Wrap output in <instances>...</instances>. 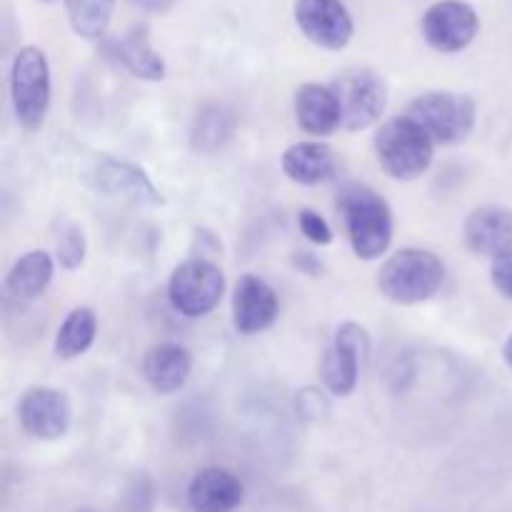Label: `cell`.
<instances>
[{
    "label": "cell",
    "instance_id": "8fae6325",
    "mask_svg": "<svg viewBox=\"0 0 512 512\" xmlns=\"http://www.w3.org/2000/svg\"><path fill=\"white\" fill-rule=\"evenodd\" d=\"M20 428L35 440H58L73 423V403L68 395L50 385H33L18 403Z\"/></svg>",
    "mask_w": 512,
    "mask_h": 512
},
{
    "label": "cell",
    "instance_id": "e0dca14e",
    "mask_svg": "<svg viewBox=\"0 0 512 512\" xmlns=\"http://www.w3.org/2000/svg\"><path fill=\"white\" fill-rule=\"evenodd\" d=\"M295 118L308 135H330L340 128V100L333 85L305 83L295 93Z\"/></svg>",
    "mask_w": 512,
    "mask_h": 512
},
{
    "label": "cell",
    "instance_id": "4316f807",
    "mask_svg": "<svg viewBox=\"0 0 512 512\" xmlns=\"http://www.w3.org/2000/svg\"><path fill=\"white\" fill-rule=\"evenodd\" d=\"M298 410L305 415V418H323V415L330 410V405L323 390L305 388L298 393Z\"/></svg>",
    "mask_w": 512,
    "mask_h": 512
},
{
    "label": "cell",
    "instance_id": "6da1fadb",
    "mask_svg": "<svg viewBox=\"0 0 512 512\" xmlns=\"http://www.w3.org/2000/svg\"><path fill=\"white\" fill-rule=\"evenodd\" d=\"M340 218L345 223L355 258L378 260L393 245V210L388 200L370 185L350 183L338 195Z\"/></svg>",
    "mask_w": 512,
    "mask_h": 512
},
{
    "label": "cell",
    "instance_id": "9c48e42d",
    "mask_svg": "<svg viewBox=\"0 0 512 512\" xmlns=\"http://www.w3.org/2000/svg\"><path fill=\"white\" fill-rule=\"evenodd\" d=\"M425 43L445 55L468 48L480 33V15L465 0H440L425 10L420 20Z\"/></svg>",
    "mask_w": 512,
    "mask_h": 512
},
{
    "label": "cell",
    "instance_id": "52a82bcc",
    "mask_svg": "<svg viewBox=\"0 0 512 512\" xmlns=\"http://www.w3.org/2000/svg\"><path fill=\"white\" fill-rule=\"evenodd\" d=\"M225 293V275L220 265L205 255L180 263L168 280V300L185 318H203L213 313Z\"/></svg>",
    "mask_w": 512,
    "mask_h": 512
},
{
    "label": "cell",
    "instance_id": "7402d4cb",
    "mask_svg": "<svg viewBox=\"0 0 512 512\" xmlns=\"http://www.w3.org/2000/svg\"><path fill=\"white\" fill-rule=\"evenodd\" d=\"M95 335H98V315L88 305H78V308L70 310L65 315V320L60 323L58 333H55L53 353L60 360H75L80 355L88 353L95 343Z\"/></svg>",
    "mask_w": 512,
    "mask_h": 512
},
{
    "label": "cell",
    "instance_id": "ba28073f",
    "mask_svg": "<svg viewBox=\"0 0 512 512\" xmlns=\"http://www.w3.org/2000/svg\"><path fill=\"white\" fill-rule=\"evenodd\" d=\"M370 353V335L355 320H345L325 350L323 358V383L335 398H348L355 390L363 370L365 358Z\"/></svg>",
    "mask_w": 512,
    "mask_h": 512
},
{
    "label": "cell",
    "instance_id": "83f0119b",
    "mask_svg": "<svg viewBox=\"0 0 512 512\" xmlns=\"http://www.w3.org/2000/svg\"><path fill=\"white\" fill-rule=\"evenodd\" d=\"M295 265L308 275H320V270H323V263L313 253H298L295 255Z\"/></svg>",
    "mask_w": 512,
    "mask_h": 512
},
{
    "label": "cell",
    "instance_id": "44dd1931",
    "mask_svg": "<svg viewBox=\"0 0 512 512\" xmlns=\"http://www.w3.org/2000/svg\"><path fill=\"white\" fill-rule=\"evenodd\" d=\"M55 273V263L45 250H28L10 265L5 290L15 300H35L45 293Z\"/></svg>",
    "mask_w": 512,
    "mask_h": 512
},
{
    "label": "cell",
    "instance_id": "603a6c76",
    "mask_svg": "<svg viewBox=\"0 0 512 512\" xmlns=\"http://www.w3.org/2000/svg\"><path fill=\"white\" fill-rule=\"evenodd\" d=\"M73 33L83 40H100L108 30L118 0H63Z\"/></svg>",
    "mask_w": 512,
    "mask_h": 512
},
{
    "label": "cell",
    "instance_id": "484cf974",
    "mask_svg": "<svg viewBox=\"0 0 512 512\" xmlns=\"http://www.w3.org/2000/svg\"><path fill=\"white\" fill-rule=\"evenodd\" d=\"M490 280H493V288L498 290L505 300H512V248L500 253L498 258H493V265H490Z\"/></svg>",
    "mask_w": 512,
    "mask_h": 512
},
{
    "label": "cell",
    "instance_id": "2e32d148",
    "mask_svg": "<svg viewBox=\"0 0 512 512\" xmlns=\"http://www.w3.org/2000/svg\"><path fill=\"white\" fill-rule=\"evenodd\" d=\"M193 373V358L178 343H160L143 358V378L158 395H173L185 388Z\"/></svg>",
    "mask_w": 512,
    "mask_h": 512
},
{
    "label": "cell",
    "instance_id": "277c9868",
    "mask_svg": "<svg viewBox=\"0 0 512 512\" xmlns=\"http://www.w3.org/2000/svg\"><path fill=\"white\" fill-rule=\"evenodd\" d=\"M408 115L418 120L440 145H458L470 138L478 120V105L470 95L455 90H428L410 100Z\"/></svg>",
    "mask_w": 512,
    "mask_h": 512
},
{
    "label": "cell",
    "instance_id": "ac0fdd59",
    "mask_svg": "<svg viewBox=\"0 0 512 512\" xmlns=\"http://www.w3.org/2000/svg\"><path fill=\"white\" fill-rule=\"evenodd\" d=\"M283 173L298 185H318L335 173V150L323 140H303L283 153Z\"/></svg>",
    "mask_w": 512,
    "mask_h": 512
},
{
    "label": "cell",
    "instance_id": "7c38bea8",
    "mask_svg": "<svg viewBox=\"0 0 512 512\" xmlns=\"http://www.w3.org/2000/svg\"><path fill=\"white\" fill-rule=\"evenodd\" d=\"M88 185L103 195H113V198H125L130 203L148 205V208H158L165 205V198L145 168L140 165L128 163V160L118 158H103L88 170L85 175Z\"/></svg>",
    "mask_w": 512,
    "mask_h": 512
},
{
    "label": "cell",
    "instance_id": "5b68a950",
    "mask_svg": "<svg viewBox=\"0 0 512 512\" xmlns=\"http://www.w3.org/2000/svg\"><path fill=\"white\" fill-rule=\"evenodd\" d=\"M50 63L38 45H25L10 65V100L25 130L43 128L50 108Z\"/></svg>",
    "mask_w": 512,
    "mask_h": 512
},
{
    "label": "cell",
    "instance_id": "4fadbf2b",
    "mask_svg": "<svg viewBox=\"0 0 512 512\" xmlns=\"http://www.w3.org/2000/svg\"><path fill=\"white\" fill-rule=\"evenodd\" d=\"M278 293L260 275H240L233 288V325L240 335H258L278 320Z\"/></svg>",
    "mask_w": 512,
    "mask_h": 512
},
{
    "label": "cell",
    "instance_id": "cb8c5ba5",
    "mask_svg": "<svg viewBox=\"0 0 512 512\" xmlns=\"http://www.w3.org/2000/svg\"><path fill=\"white\" fill-rule=\"evenodd\" d=\"M85 253H88L85 230L73 220H63L58 235H55V258H58L60 268L78 270L85 263Z\"/></svg>",
    "mask_w": 512,
    "mask_h": 512
},
{
    "label": "cell",
    "instance_id": "7a4b0ae2",
    "mask_svg": "<svg viewBox=\"0 0 512 512\" xmlns=\"http://www.w3.org/2000/svg\"><path fill=\"white\" fill-rule=\"evenodd\" d=\"M445 283V265L433 250L403 248L378 273V288L390 303L420 305L435 298Z\"/></svg>",
    "mask_w": 512,
    "mask_h": 512
},
{
    "label": "cell",
    "instance_id": "d4e9b609",
    "mask_svg": "<svg viewBox=\"0 0 512 512\" xmlns=\"http://www.w3.org/2000/svg\"><path fill=\"white\" fill-rule=\"evenodd\" d=\"M298 225H300V233H303L313 245L333 243V228H330V223L318 213V210H313V208L300 210Z\"/></svg>",
    "mask_w": 512,
    "mask_h": 512
},
{
    "label": "cell",
    "instance_id": "ffe728a7",
    "mask_svg": "<svg viewBox=\"0 0 512 512\" xmlns=\"http://www.w3.org/2000/svg\"><path fill=\"white\" fill-rule=\"evenodd\" d=\"M115 58L140 80L158 83L165 78V60L150 43L145 25H135L120 40H115Z\"/></svg>",
    "mask_w": 512,
    "mask_h": 512
},
{
    "label": "cell",
    "instance_id": "d6986e66",
    "mask_svg": "<svg viewBox=\"0 0 512 512\" xmlns=\"http://www.w3.org/2000/svg\"><path fill=\"white\" fill-rule=\"evenodd\" d=\"M238 118L225 103H205L190 128V148L200 155H215L233 140Z\"/></svg>",
    "mask_w": 512,
    "mask_h": 512
},
{
    "label": "cell",
    "instance_id": "4dcf8cb0",
    "mask_svg": "<svg viewBox=\"0 0 512 512\" xmlns=\"http://www.w3.org/2000/svg\"><path fill=\"white\" fill-rule=\"evenodd\" d=\"M40 3H55V0H40Z\"/></svg>",
    "mask_w": 512,
    "mask_h": 512
},
{
    "label": "cell",
    "instance_id": "9a60e30c",
    "mask_svg": "<svg viewBox=\"0 0 512 512\" xmlns=\"http://www.w3.org/2000/svg\"><path fill=\"white\" fill-rule=\"evenodd\" d=\"M243 500V480L225 468H205L190 480L188 503L193 512H233Z\"/></svg>",
    "mask_w": 512,
    "mask_h": 512
},
{
    "label": "cell",
    "instance_id": "3957f363",
    "mask_svg": "<svg viewBox=\"0 0 512 512\" xmlns=\"http://www.w3.org/2000/svg\"><path fill=\"white\" fill-rule=\"evenodd\" d=\"M435 145L438 143L430 138L428 130L408 113L385 120L373 140L380 168L395 180L420 178L433 165Z\"/></svg>",
    "mask_w": 512,
    "mask_h": 512
},
{
    "label": "cell",
    "instance_id": "30bf717a",
    "mask_svg": "<svg viewBox=\"0 0 512 512\" xmlns=\"http://www.w3.org/2000/svg\"><path fill=\"white\" fill-rule=\"evenodd\" d=\"M293 18L300 33L323 50H343L353 40L355 23L343 0H295Z\"/></svg>",
    "mask_w": 512,
    "mask_h": 512
},
{
    "label": "cell",
    "instance_id": "f546056e",
    "mask_svg": "<svg viewBox=\"0 0 512 512\" xmlns=\"http://www.w3.org/2000/svg\"><path fill=\"white\" fill-rule=\"evenodd\" d=\"M503 358H505V363L512 368V333L508 335V340H505V345H503Z\"/></svg>",
    "mask_w": 512,
    "mask_h": 512
},
{
    "label": "cell",
    "instance_id": "f1b7e54d",
    "mask_svg": "<svg viewBox=\"0 0 512 512\" xmlns=\"http://www.w3.org/2000/svg\"><path fill=\"white\" fill-rule=\"evenodd\" d=\"M135 8L148 10V13H165V10L173 8L175 0H130Z\"/></svg>",
    "mask_w": 512,
    "mask_h": 512
},
{
    "label": "cell",
    "instance_id": "5bb4252c",
    "mask_svg": "<svg viewBox=\"0 0 512 512\" xmlns=\"http://www.w3.org/2000/svg\"><path fill=\"white\" fill-rule=\"evenodd\" d=\"M463 240L470 253L498 258L512 248V210L505 205H480L463 225Z\"/></svg>",
    "mask_w": 512,
    "mask_h": 512
},
{
    "label": "cell",
    "instance_id": "8992f818",
    "mask_svg": "<svg viewBox=\"0 0 512 512\" xmlns=\"http://www.w3.org/2000/svg\"><path fill=\"white\" fill-rule=\"evenodd\" d=\"M335 95L340 100V128L368 130L388 108V85L383 75L365 65H353L335 75Z\"/></svg>",
    "mask_w": 512,
    "mask_h": 512
}]
</instances>
